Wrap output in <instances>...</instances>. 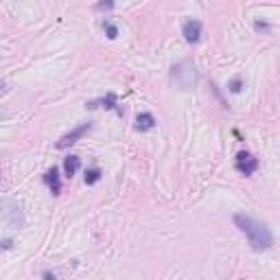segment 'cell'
Returning <instances> with one entry per match:
<instances>
[{"label":"cell","instance_id":"cell-1","mask_svg":"<svg viewBox=\"0 0 280 280\" xmlns=\"http://www.w3.org/2000/svg\"><path fill=\"white\" fill-rule=\"evenodd\" d=\"M234 223L247 236L254 252H265L271 247V232L265 223L256 221L254 217H247V214H234Z\"/></svg>","mask_w":280,"mask_h":280},{"label":"cell","instance_id":"cell-2","mask_svg":"<svg viewBox=\"0 0 280 280\" xmlns=\"http://www.w3.org/2000/svg\"><path fill=\"white\" fill-rule=\"evenodd\" d=\"M171 81L175 83L180 90H193L197 83V68L193 62H180L171 68Z\"/></svg>","mask_w":280,"mask_h":280},{"label":"cell","instance_id":"cell-3","mask_svg":"<svg viewBox=\"0 0 280 280\" xmlns=\"http://www.w3.org/2000/svg\"><path fill=\"white\" fill-rule=\"evenodd\" d=\"M0 217H3V221L11 225V228H20V225L25 223L20 206H18L16 201H3V206H0Z\"/></svg>","mask_w":280,"mask_h":280},{"label":"cell","instance_id":"cell-4","mask_svg":"<svg viewBox=\"0 0 280 280\" xmlns=\"http://www.w3.org/2000/svg\"><path fill=\"white\" fill-rule=\"evenodd\" d=\"M92 129V125L90 123H83V125H79V127H75L70 134H66V136H62L59 138V142H57V149H68V147H73L77 140L79 138H83L88 132Z\"/></svg>","mask_w":280,"mask_h":280},{"label":"cell","instance_id":"cell-5","mask_svg":"<svg viewBox=\"0 0 280 280\" xmlns=\"http://www.w3.org/2000/svg\"><path fill=\"white\" fill-rule=\"evenodd\" d=\"M258 169V160L254 156H249L247 151H241L239 156H236V171L243 175H252L254 171Z\"/></svg>","mask_w":280,"mask_h":280},{"label":"cell","instance_id":"cell-6","mask_svg":"<svg viewBox=\"0 0 280 280\" xmlns=\"http://www.w3.org/2000/svg\"><path fill=\"white\" fill-rule=\"evenodd\" d=\"M184 38H186V42H190V44H195L199 38H201V22L197 20H188L184 22V29H182Z\"/></svg>","mask_w":280,"mask_h":280},{"label":"cell","instance_id":"cell-7","mask_svg":"<svg viewBox=\"0 0 280 280\" xmlns=\"http://www.w3.org/2000/svg\"><path fill=\"white\" fill-rule=\"evenodd\" d=\"M44 182L49 184V188H51V193H53V195H59V193H62V184H59V173H57V169H55V166L46 171Z\"/></svg>","mask_w":280,"mask_h":280},{"label":"cell","instance_id":"cell-8","mask_svg":"<svg viewBox=\"0 0 280 280\" xmlns=\"http://www.w3.org/2000/svg\"><path fill=\"white\" fill-rule=\"evenodd\" d=\"M153 127H156V118L149 114V112H142V114L136 116V129L138 132H149Z\"/></svg>","mask_w":280,"mask_h":280},{"label":"cell","instance_id":"cell-9","mask_svg":"<svg viewBox=\"0 0 280 280\" xmlns=\"http://www.w3.org/2000/svg\"><path fill=\"white\" fill-rule=\"evenodd\" d=\"M79 166H81L79 156H68L64 160V173H66V177H73L77 171H79Z\"/></svg>","mask_w":280,"mask_h":280},{"label":"cell","instance_id":"cell-10","mask_svg":"<svg viewBox=\"0 0 280 280\" xmlns=\"http://www.w3.org/2000/svg\"><path fill=\"white\" fill-rule=\"evenodd\" d=\"M101 103H103V107H107V110H116L118 114H123V110L116 105V97H114V94H112V92L107 94V97H105L103 101H101Z\"/></svg>","mask_w":280,"mask_h":280},{"label":"cell","instance_id":"cell-11","mask_svg":"<svg viewBox=\"0 0 280 280\" xmlns=\"http://www.w3.org/2000/svg\"><path fill=\"white\" fill-rule=\"evenodd\" d=\"M101 180V171L99 169H88L86 171V184H97Z\"/></svg>","mask_w":280,"mask_h":280},{"label":"cell","instance_id":"cell-12","mask_svg":"<svg viewBox=\"0 0 280 280\" xmlns=\"http://www.w3.org/2000/svg\"><path fill=\"white\" fill-rule=\"evenodd\" d=\"M103 29H105L107 38H110V40H116V35H118V29H116L114 25H112L110 20H105V22H103Z\"/></svg>","mask_w":280,"mask_h":280},{"label":"cell","instance_id":"cell-13","mask_svg":"<svg viewBox=\"0 0 280 280\" xmlns=\"http://www.w3.org/2000/svg\"><path fill=\"white\" fill-rule=\"evenodd\" d=\"M112 7H114V0H101L97 5V9H112Z\"/></svg>","mask_w":280,"mask_h":280},{"label":"cell","instance_id":"cell-14","mask_svg":"<svg viewBox=\"0 0 280 280\" xmlns=\"http://www.w3.org/2000/svg\"><path fill=\"white\" fill-rule=\"evenodd\" d=\"M230 92H241V79H234L230 83Z\"/></svg>","mask_w":280,"mask_h":280},{"label":"cell","instance_id":"cell-15","mask_svg":"<svg viewBox=\"0 0 280 280\" xmlns=\"http://www.w3.org/2000/svg\"><path fill=\"white\" fill-rule=\"evenodd\" d=\"M11 245H14L11 241H0V247H3V249H11Z\"/></svg>","mask_w":280,"mask_h":280},{"label":"cell","instance_id":"cell-16","mask_svg":"<svg viewBox=\"0 0 280 280\" xmlns=\"http://www.w3.org/2000/svg\"><path fill=\"white\" fill-rule=\"evenodd\" d=\"M0 90H3V83H0Z\"/></svg>","mask_w":280,"mask_h":280}]
</instances>
